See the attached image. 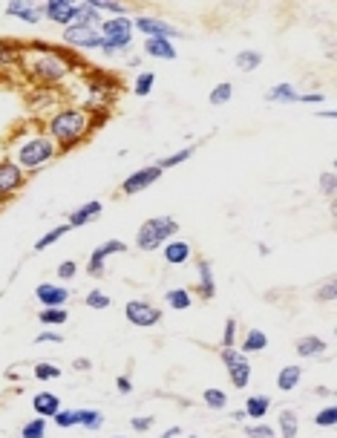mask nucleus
<instances>
[{
	"label": "nucleus",
	"instance_id": "f257e3e1",
	"mask_svg": "<svg viewBox=\"0 0 337 438\" xmlns=\"http://www.w3.org/2000/svg\"><path fill=\"white\" fill-rule=\"evenodd\" d=\"M75 69H81L78 55H72L66 49H58L52 44H41V41L23 44L20 72H26V78L35 87H58L72 76Z\"/></svg>",
	"mask_w": 337,
	"mask_h": 438
},
{
	"label": "nucleus",
	"instance_id": "f03ea898",
	"mask_svg": "<svg viewBox=\"0 0 337 438\" xmlns=\"http://www.w3.org/2000/svg\"><path fill=\"white\" fill-rule=\"evenodd\" d=\"M15 130H18V136L9 138L4 148H6V159L15 162L26 176L29 173H37L41 167H47L52 159L61 156L58 144L49 138V133L44 130V124L26 122V124H20Z\"/></svg>",
	"mask_w": 337,
	"mask_h": 438
},
{
	"label": "nucleus",
	"instance_id": "7ed1b4c3",
	"mask_svg": "<svg viewBox=\"0 0 337 438\" xmlns=\"http://www.w3.org/2000/svg\"><path fill=\"white\" fill-rule=\"evenodd\" d=\"M98 127L95 116L87 113L81 104H64L55 113L44 122V130L49 133V138L58 144V150H72L78 148L81 141H87L93 136V130Z\"/></svg>",
	"mask_w": 337,
	"mask_h": 438
},
{
	"label": "nucleus",
	"instance_id": "20e7f679",
	"mask_svg": "<svg viewBox=\"0 0 337 438\" xmlns=\"http://www.w3.org/2000/svg\"><path fill=\"white\" fill-rule=\"evenodd\" d=\"M119 90H122V87H119L116 78L101 76L98 69H90V76L84 78V104H81V107L87 110V113L95 116L98 124H104V119H107V113H110L112 101H116Z\"/></svg>",
	"mask_w": 337,
	"mask_h": 438
},
{
	"label": "nucleus",
	"instance_id": "39448f33",
	"mask_svg": "<svg viewBox=\"0 0 337 438\" xmlns=\"http://www.w3.org/2000/svg\"><path fill=\"white\" fill-rule=\"evenodd\" d=\"M179 234V223L173 216H150L138 225V234H136V245L141 251H159L165 248L173 237Z\"/></svg>",
	"mask_w": 337,
	"mask_h": 438
},
{
	"label": "nucleus",
	"instance_id": "423d86ee",
	"mask_svg": "<svg viewBox=\"0 0 337 438\" xmlns=\"http://www.w3.org/2000/svg\"><path fill=\"white\" fill-rule=\"evenodd\" d=\"M98 32H101V38H104V44H101V52L104 55H119L122 49H127L133 44V35H136L133 18H127V15L104 18L101 26H98Z\"/></svg>",
	"mask_w": 337,
	"mask_h": 438
},
{
	"label": "nucleus",
	"instance_id": "0eeeda50",
	"mask_svg": "<svg viewBox=\"0 0 337 438\" xmlns=\"http://www.w3.org/2000/svg\"><path fill=\"white\" fill-rule=\"evenodd\" d=\"M162 167L159 165H147V167H138V170H133L124 182H122V188H119V194L122 196H136V194H141V191H147V188H153L156 182L162 179Z\"/></svg>",
	"mask_w": 337,
	"mask_h": 438
},
{
	"label": "nucleus",
	"instance_id": "6e6552de",
	"mask_svg": "<svg viewBox=\"0 0 337 438\" xmlns=\"http://www.w3.org/2000/svg\"><path fill=\"white\" fill-rule=\"evenodd\" d=\"M64 44L69 47H78V49H101L104 38H101V32L93 29V26H78V23H69L64 29Z\"/></svg>",
	"mask_w": 337,
	"mask_h": 438
},
{
	"label": "nucleus",
	"instance_id": "1a4fd4ad",
	"mask_svg": "<svg viewBox=\"0 0 337 438\" xmlns=\"http://www.w3.org/2000/svg\"><path fill=\"white\" fill-rule=\"evenodd\" d=\"M124 317L138 328H150L162 320V309L147 300H130V303H124Z\"/></svg>",
	"mask_w": 337,
	"mask_h": 438
},
{
	"label": "nucleus",
	"instance_id": "9d476101",
	"mask_svg": "<svg viewBox=\"0 0 337 438\" xmlns=\"http://www.w3.org/2000/svg\"><path fill=\"white\" fill-rule=\"evenodd\" d=\"M26 173L15 165V162H9V159H4L0 162V199H12L23 185H26Z\"/></svg>",
	"mask_w": 337,
	"mask_h": 438
},
{
	"label": "nucleus",
	"instance_id": "9b49d317",
	"mask_svg": "<svg viewBox=\"0 0 337 438\" xmlns=\"http://www.w3.org/2000/svg\"><path fill=\"white\" fill-rule=\"evenodd\" d=\"M124 251H127V242H122V239H104V242H101V245H95V248H93V254H90L87 274L101 277V274H104V263L112 257V254H124Z\"/></svg>",
	"mask_w": 337,
	"mask_h": 438
},
{
	"label": "nucleus",
	"instance_id": "f8f14e48",
	"mask_svg": "<svg viewBox=\"0 0 337 438\" xmlns=\"http://www.w3.org/2000/svg\"><path fill=\"white\" fill-rule=\"evenodd\" d=\"M133 29H138V32H144L147 38H182V32H179V26H170L167 20H162V18H150V15H138V18H133Z\"/></svg>",
	"mask_w": 337,
	"mask_h": 438
},
{
	"label": "nucleus",
	"instance_id": "ddd939ff",
	"mask_svg": "<svg viewBox=\"0 0 337 438\" xmlns=\"http://www.w3.org/2000/svg\"><path fill=\"white\" fill-rule=\"evenodd\" d=\"M44 9V18L52 20L55 26H69L75 20V9H78V4L75 0H47V4L41 6Z\"/></svg>",
	"mask_w": 337,
	"mask_h": 438
},
{
	"label": "nucleus",
	"instance_id": "4468645a",
	"mask_svg": "<svg viewBox=\"0 0 337 438\" xmlns=\"http://www.w3.org/2000/svg\"><path fill=\"white\" fill-rule=\"evenodd\" d=\"M101 211H104V202H101V199H90V202L78 205L75 211H69V216H66V225H69V228H84V225H93L95 219L101 216Z\"/></svg>",
	"mask_w": 337,
	"mask_h": 438
},
{
	"label": "nucleus",
	"instance_id": "2eb2a0df",
	"mask_svg": "<svg viewBox=\"0 0 337 438\" xmlns=\"http://www.w3.org/2000/svg\"><path fill=\"white\" fill-rule=\"evenodd\" d=\"M20 52H23V44L18 41H9V38H0V76L6 72H20Z\"/></svg>",
	"mask_w": 337,
	"mask_h": 438
},
{
	"label": "nucleus",
	"instance_id": "dca6fc26",
	"mask_svg": "<svg viewBox=\"0 0 337 438\" xmlns=\"http://www.w3.org/2000/svg\"><path fill=\"white\" fill-rule=\"evenodd\" d=\"M35 297L44 303V309H55V306H64L69 300V291L64 285H55V283H41L35 288Z\"/></svg>",
	"mask_w": 337,
	"mask_h": 438
},
{
	"label": "nucleus",
	"instance_id": "f3484780",
	"mask_svg": "<svg viewBox=\"0 0 337 438\" xmlns=\"http://www.w3.org/2000/svg\"><path fill=\"white\" fill-rule=\"evenodd\" d=\"M6 15L18 18V20H26V23H41L44 9L37 4H29V0H12V4H6Z\"/></svg>",
	"mask_w": 337,
	"mask_h": 438
},
{
	"label": "nucleus",
	"instance_id": "a211bd4d",
	"mask_svg": "<svg viewBox=\"0 0 337 438\" xmlns=\"http://www.w3.org/2000/svg\"><path fill=\"white\" fill-rule=\"evenodd\" d=\"M32 410L37 413V418H55V413L61 410V398L55 392H37L32 395Z\"/></svg>",
	"mask_w": 337,
	"mask_h": 438
},
{
	"label": "nucleus",
	"instance_id": "6ab92c4d",
	"mask_svg": "<svg viewBox=\"0 0 337 438\" xmlns=\"http://www.w3.org/2000/svg\"><path fill=\"white\" fill-rule=\"evenodd\" d=\"M191 257H194L191 242H184V239H170V242L165 245V263H167V266H184Z\"/></svg>",
	"mask_w": 337,
	"mask_h": 438
},
{
	"label": "nucleus",
	"instance_id": "aec40b11",
	"mask_svg": "<svg viewBox=\"0 0 337 438\" xmlns=\"http://www.w3.org/2000/svg\"><path fill=\"white\" fill-rule=\"evenodd\" d=\"M144 55L147 58H159V61H176L179 52L173 49V41L167 38H147L144 41Z\"/></svg>",
	"mask_w": 337,
	"mask_h": 438
},
{
	"label": "nucleus",
	"instance_id": "412c9836",
	"mask_svg": "<svg viewBox=\"0 0 337 438\" xmlns=\"http://www.w3.org/2000/svg\"><path fill=\"white\" fill-rule=\"evenodd\" d=\"M196 271H199V295L205 297V300H211L213 295H216V280H213V268H211V263L208 260H196Z\"/></svg>",
	"mask_w": 337,
	"mask_h": 438
},
{
	"label": "nucleus",
	"instance_id": "4be33fe9",
	"mask_svg": "<svg viewBox=\"0 0 337 438\" xmlns=\"http://www.w3.org/2000/svg\"><path fill=\"white\" fill-rule=\"evenodd\" d=\"M326 349H329L326 341L317 338V335H306V338H300V341L294 343V352H297L300 357H317V355H323Z\"/></svg>",
	"mask_w": 337,
	"mask_h": 438
},
{
	"label": "nucleus",
	"instance_id": "5701e85b",
	"mask_svg": "<svg viewBox=\"0 0 337 438\" xmlns=\"http://www.w3.org/2000/svg\"><path fill=\"white\" fill-rule=\"evenodd\" d=\"M228 378H231V384H234L237 389H245V386H248V381H251V363H248V355H242L237 363H231V367H228Z\"/></svg>",
	"mask_w": 337,
	"mask_h": 438
},
{
	"label": "nucleus",
	"instance_id": "b1692460",
	"mask_svg": "<svg viewBox=\"0 0 337 438\" xmlns=\"http://www.w3.org/2000/svg\"><path fill=\"white\" fill-rule=\"evenodd\" d=\"M101 20H104V15L90 4H78V9H75V20L72 23H78V26H93V29H98L101 26Z\"/></svg>",
	"mask_w": 337,
	"mask_h": 438
},
{
	"label": "nucleus",
	"instance_id": "393cba45",
	"mask_svg": "<svg viewBox=\"0 0 337 438\" xmlns=\"http://www.w3.org/2000/svg\"><path fill=\"white\" fill-rule=\"evenodd\" d=\"M271 410L268 395H248L245 398V418H266Z\"/></svg>",
	"mask_w": 337,
	"mask_h": 438
},
{
	"label": "nucleus",
	"instance_id": "a878e982",
	"mask_svg": "<svg viewBox=\"0 0 337 438\" xmlns=\"http://www.w3.org/2000/svg\"><path fill=\"white\" fill-rule=\"evenodd\" d=\"M297 90L294 84H274L268 93H266V101L268 104H297Z\"/></svg>",
	"mask_w": 337,
	"mask_h": 438
},
{
	"label": "nucleus",
	"instance_id": "bb28decb",
	"mask_svg": "<svg viewBox=\"0 0 337 438\" xmlns=\"http://www.w3.org/2000/svg\"><path fill=\"white\" fill-rule=\"evenodd\" d=\"M300 381H303V369H300V367H283L280 375H277L280 392H294L300 386Z\"/></svg>",
	"mask_w": 337,
	"mask_h": 438
},
{
	"label": "nucleus",
	"instance_id": "cd10ccee",
	"mask_svg": "<svg viewBox=\"0 0 337 438\" xmlns=\"http://www.w3.org/2000/svg\"><path fill=\"white\" fill-rule=\"evenodd\" d=\"M268 346V335L262 328H248V335L242 338V355H251V352H262Z\"/></svg>",
	"mask_w": 337,
	"mask_h": 438
},
{
	"label": "nucleus",
	"instance_id": "c85d7f7f",
	"mask_svg": "<svg viewBox=\"0 0 337 438\" xmlns=\"http://www.w3.org/2000/svg\"><path fill=\"white\" fill-rule=\"evenodd\" d=\"M165 303L170 309H176V312H187V309L194 306V295L187 288H170L167 295H165Z\"/></svg>",
	"mask_w": 337,
	"mask_h": 438
},
{
	"label": "nucleus",
	"instance_id": "c756f323",
	"mask_svg": "<svg viewBox=\"0 0 337 438\" xmlns=\"http://www.w3.org/2000/svg\"><path fill=\"white\" fill-rule=\"evenodd\" d=\"M153 87H156V72H138L136 81H133V95L144 98V95L153 93Z\"/></svg>",
	"mask_w": 337,
	"mask_h": 438
},
{
	"label": "nucleus",
	"instance_id": "7c9ffc66",
	"mask_svg": "<svg viewBox=\"0 0 337 438\" xmlns=\"http://www.w3.org/2000/svg\"><path fill=\"white\" fill-rule=\"evenodd\" d=\"M69 231H72V228H69L66 223H61V225H55L52 231H47V234L41 237V239H37V242H35V251H47L49 245H55V242H58L61 237H66Z\"/></svg>",
	"mask_w": 337,
	"mask_h": 438
},
{
	"label": "nucleus",
	"instance_id": "2f4dec72",
	"mask_svg": "<svg viewBox=\"0 0 337 438\" xmlns=\"http://www.w3.org/2000/svg\"><path fill=\"white\" fill-rule=\"evenodd\" d=\"M280 432H283V438H297V432H300V418H297L294 410H283V413H280Z\"/></svg>",
	"mask_w": 337,
	"mask_h": 438
},
{
	"label": "nucleus",
	"instance_id": "473e14b6",
	"mask_svg": "<svg viewBox=\"0 0 337 438\" xmlns=\"http://www.w3.org/2000/svg\"><path fill=\"white\" fill-rule=\"evenodd\" d=\"M234 64H237L242 72H251V69H256V66L262 64V55H259L256 49H240L237 58H234Z\"/></svg>",
	"mask_w": 337,
	"mask_h": 438
},
{
	"label": "nucleus",
	"instance_id": "72a5a7b5",
	"mask_svg": "<svg viewBox=\"0 0 337 438\" xmlns=\"http://www.w3.org/2000/svg\"><path fill=\"white\" fill-rule=\"evenodd\" d=\"M78 427L84 430H101L104 427V413L101 410H78Z\"/></svg>",
	"mask_w": 337,
	"mask_h": 438
},
{
	"label": "nucleus",
	"instance_id": "f704fd0d",
	"mask_svg": "<svg viewBox=\"0 0 337 438\" xmlns=\"http://www.w3.org/2000/svg\"><path fill=\"white\" fill-rule=\"evenodd\" d=\"M202 401H205V407H211V410H225V407H228V395H225L222 389H216V386H208L202 392Z\"/></svg>",
	"mask_w": 337,
	"mask_h": 438
},
{
	"label": "nucleus",
	"instance_id": "c9c22d12",
	"mask_svg": "<svg viewBox=\"0 0 337 438\" xmlns=\"http://www.w3.org/2000/svg\"><path fill=\"white\" fill-rule=\"evenodd\" d=\"M196 153V144H187V148H182V150H176V153H170L167 159H162V162H156L162 170H167V167H176V165H182V162H187Z\"/></svg>",
	"mask_w": 337,
	"mask_h": 438
},
{
	"label": "nucleus",
	"instance_id": "e433bc0d",
	"mask_svg": "<svg viewBox=\"0 0 337 438\" xmlns=\"http://www.w3.org/2000/svg\"><path fill=\"white\" fill-rule=\"evenodd\" d=\"M231 95H234V87H231V81H222V84H216V87L211 90L208 101H211L213 107H222V104H228V101H231Z\"/></svg>",
	"mask_w": 337,
	"mask_h": 438
},
{
	"label": "nucleus",
	"instance_id": "4c0bfd02",
	"mask_svg": "<svg viewBox=\"0 0 337 438\" xmlns=\"http://www.w3.org/2000/svg\"><path fill=\"white\" fill-rule=\"evenodd\" d=\"M69 317L66 306H55V309H41V323L44 326H64Z\"/></svg>",
	"mask_w": 337,
	"mask_h": 438
},
{
	"label": "nucleus",
	"instance_id": "58836bf2",
	"mask_svg": "<svg viewBox=\"0 0 337 438\" xmlns=\"http://www.w3.org/2000/svg\"><path fill=\"white\" fill-rule=\"evenodd\" d=\"M47 435V418H32L20 427V438H44Z\"/></svg>",
	"mask_w": 337,
	"mask_h": 438
},
{
	"label": "nucleus",
	"instance_id": "ea45409f",
	"mask_svg": "<svg viewBox=\"0 0 337 438\" xmlns=\"http://www.w3.org/2000/svg\"><path fill=\"white\" fill-rule=\"evenodd\" d=\"M35 378L37 381H58L61 367H55V363H49V360H41V363H35Z\"/></svg>",
	"mask_w": 337,
	"mask_h": 438
},
{
	"label": "nucleus",
	"instance_id": "a19ab883",
	"mask_svg": "<svg viewBox=\"0 0 337 438\" xmlns=\"http://www.w3.org/2000/svg\"><path fill=\"white\" fill-rule=\"evenodd\" d=\"M90 4L104 15H110V18H119V15H127V6L124 4H116V0H90Z\"/></svg>",
	"mask_w": 337,
	"mask_h": 438
},
{
	"label": "nucleus",
	"instance_id": "79ce46f5",
	"mask_svg": "<svg viewBox=\"0 0 337 438\" xmlns=\"http://www.w3.org/2000/svg\"><path fill=\"white\" fill-rule=\"evenodd\" d=\"M84 303H87L90 309H95V312H101V309H110V306H112L110 295H104V291H101V288H93V291H87V297H84Z\"/></svg>",
	"mask_w": 337,
	"mask_h": 438
},
{
	"label": "nucleus",
	"instance_id": "37998d69",
	"mask_svg": "<svg viewBox=\"0 0 337 438\" xmlns=\"http://www.w3.org/2000/svg\"><path fill=\"white\" fill-rule=\"evenodd\" d=\"M52 421H55V427H61V430L78 427V410H58Z\"/></svg>",
	"mask_w": 337,
	"mask_h": 438
},
{
	"label": "nucleus",
	"instance_id": "c03bdc74",
	"mask_svg": "<svg viewBox=\"0 0 337 438\" xmlns=\"http://www.w3.org/2000/svg\"><path fill=\"white\" fill-rule=\"evenodd\" d=\"M237 343V320L228 317L225 320V332H222V349H234Z\"/></svg>",
	"mask_w": 337,
	"mask_h": 438
},
{
	"label": "nucleus",
	"instance_id": "a18cd8bd",
	"mask_svg": "<svg viewBox=\"0 0 337 438\" xmlns=\"http://www.w3.org/2000/svg\"><path fill=\"white\" fill-rule=\"evenodd\" d=\"M334 188H337V176H334V170H323L320 173V191H323V196H334Z\"/></svg>",
	"mask_w": 337,
	"mask_h": 438
},
{
	"label": "nucleus",
	"instance_id": "49530a36",
	"mask_svg": "<svg viewBox=\"0 0 337 438\" xmlns=\"http://www.w3.org/2000/svg\"><path fill=\"white\" fill-rule=\"evenodd\" d=\"M245 435L248 438H277V430L268 424H254V427H245Z\"/></svg>",
	"mask_w": 337,
	"mask_h": 438
},
{
	"label": "nucleus",
	"instance_id": "de8ad7c7",
	"mask_svg": "<svg viewBox=\"0 0 337 438\" xmlns=\"http://www.w3.org/2000/svg\"><path fill=\"white\" fill-rule=\"evenodd\" d=\"M314 424H317V427H334V424H337V410H334V407H323V410L314 415Z\"/></svg>",
	"mask_w": 337,
	"mask_h": 438
},
{
	"label": "nucleus",
	"instance_id": "09e8293b",
	"mask_svg": "<svg viewBox=\"0 0 337 438\" xmlns=\"http://www.w3.org/2000/svg\"><path fill=\"white\" fill-rule=\"evenodd\" d=\"M317 300H323V303H334V280H326V283H323V288L317 291Z\"/></svg>",
	"mask_w": 337,
	"mask_h": 438
},
{
	"label": "nucleus",
	"instance_id": "8fccbe9b",
	"mask_svg": "<svg viewBox=\"0 0 337 438\" xmlns=\"http://www.w3.org/2000/svg\"><path fill=\"white\" fill-rule=\"evenodd\" d=\"M130 424H133L136 432H147L150 427H153V418H150V415H138V418H130Z\"/></svg>",
	"mask_w": 337,
	"mask_h": 438
},
{
	"label": "nucleus",
	"instance_id": "3c124183",
	"mask_svg": "<svg viewBox=\"0 0 337 438\" xmlns=\"http://www.w3.org/2000/svg\"><path fill=\"white\" fill-rule=\"evenodd\" d=\"M75 271H78V266H75L72 260H66V263H61V266H58V277H61V280H72V277H75Z\"/></svg>",
	"mask_w": 337,
	"mask_h": 438
},
{
	"label": "nucleus",
	"instance_id": "603ef678",
	"mask_svg": "<svg viewBox=\"0 0 337 438\" xmlns=\"http://www.w3.org/2000/svg\"><path fill=\"white\" fill-rule=\"evenodd\" d=\"M219 357L225 360V367H231V363H237L242 357V352L240 349H219Z\"/></svg>",
	"mask_w": 337,
	"mask_h": 438
},
{
	"label": "nucleus",
	"instance_id": "864d4df0",
	"mask_svg": "<svg viewBox=\"0 0 337 438\" xmlns=\"http://www.w3.org/2000/svg\"><path fill=\"white\" fill-rule=\"evenodd\" d=\"M326 101V95L323 93H306V95H297V104H323Z\"/></svg>",
	"mask_w": 337,
	"mask_h": 438
},
{
	"label": "nucleus",
	"instance_id": "5fc2aeb1",
	"mask_svg": "<svg viewBox=\"0 0 337 438\" xmlns=\"http://www.w3.org/2000/svg\"><path fill=\"white\" fill-rule=\"evenodd\" d=\"M35 343H64V335H58V332H41L35 338Z\"/></svg>",
	"mask_w": 337,
	"mask_h": 438
},
{
	"label": "nucleus",
	"instance_id": "6e6d98bb",
	"mask_svg": "<svg viewBox=\"0 0 337 438\" xmlns=\"http://www.w3.org/2000/svg\"><path fill=\"white\" fill-rule=\"evenodd\" d=\"M116 386H119V392H130V389H133V384H130L127 378H119V381H116Z\"/></svg>",
	"mask_w": 337,
	"mask_h": 438
},
{
	"label": "nucleus",
	"instance_id": "4d7b16f0",
	"mask_svg": "<svg viewBox=\"0 0 337 438\" xmlns=\"http://www.w3.org/2000/svg\"><path fill=\"white\" fill-rule=\"evenodd\" d=\"M176 435H182V427H170L162 432V438H176Z\"/></svg>",
	"mask_w": 337,
	"mask_h": 438
},
{
	"label": "nucleus",
	"instance_id": "13d9d810",
	"mask_svg": "<svg viewBox=\"0 0 337 438\" xmlns=\"http://www.w3.org/2000/svg\"><path fill=\"white\" fill-rule=\"evenodd\" d=\"M75 369H90V360H84V357H78V360H75Z\"/></svg>",
	"mask_w": 337,
	"mask_h": 438
},
{
	"label": "nucleus",
	"instance_id": "bf43d9fd",
	"mask_svg": "<svg viewBox=\"0 0 337 438\" xmlns=\"http://www.w3.org/2000/svg\"><path fill=\"white\" fill-rule=\"evenodd\" d=\"M4 205H6V202H4V199H0V208H4Z\"/></svg>",
	"mask_w": 337,
	"mask_h": 438
},
{
	"label": "nucleus",
	"instance_id": "052dcab7",
	"mask_svg": "<svg viewBox=\"0 0 337 438\" xmlns=\"http://www.w3.org/2000/svg\"><path fill=\"white\" fill-rule=\"evenodd\" d=\"M191 438H196V435H191Z\"/></svg>",
	"mask_w": 337,
	"mask_h": 438
},
{
	"label": "nucleus",
	"instance_id": "680f3d73",
	"mask_svg": "<svg viewBox=\"0 0 337 438\" xmlns=\"http://www.w3.org/2000/svg\"><path fill=\"white\" fill-rule=\"evenodd\" d=\"M119 438H124V435H119Z\"/></svg>",
	"mask_w": 337,
	"mask_h": 438
}]
</instances>
